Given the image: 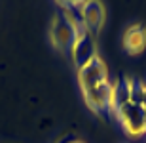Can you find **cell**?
Masks as SVG:
<instances>
[{"label":"cell","instance_id":"obj_1","mask_svg":"<svg viewBox=\"0 0 146 143\" xmlns=\"http://www.w3.org/2000/svg\"><path fill=\"white\" fill-rule=\"evenodd\" d=\"M76 34H78V27L63 11H57L53 15V19H51V27H49L51 44L61 52H68L72 48V44H74Z\"/></svg>","mask_w":146,"mask_h":143},{"label":"cell","instance_id":"obj_2","mask_svg":"<svg viewBox=\"0 0 146 143\" xmlns=\"http://www.w3.org/2000/svg\"><path fill=\"white\" fill-rule=\"evenodd\" d=\"M70 55H72V63L74 67L80 71L84 67L93 61V57H97V46H95V34H91L86 27L78 29L76 40L70 48Z\"/></svg>","mask_w":146,"mask_h":143},{"label":"cell","instance_id":"obj_3","mask_svg":"<svg viewBox=\"0 0 146 143\" xmlns=\"http://www.w3.org/2000/svg\"><path fill=\"white\" fill-rule=\"evenodd\" d=\"M116 116L123 124L129 136H142L146 134V111L137 103H125L116 111Z\"/></svg>","mask_w":146,"mask_h":143},{"label":"cell","instance_id":"obj_4","mask_svg":"<svg viewBox=\"0 0 146 143\" xmlns=\"http://www.w3.org/2000/svg\"><path fill=\"white\" fill-rule=\"evenodd\" d=\"M106 80H108V69L99 55L93 57V61H89L84 69L78 71V82H80L82 92H87V90L95 88Z\"/></svg>","mask_w":146,"mask_h":143},{"label":"cell","instance_id":"obj_5","mask_svg":"<svg viewBox=\"0 0 146 143\" xmlns=\"http://www.w3.org/2000/svg\"><path fill=\"white\" fill-rule=\"evenodd\" d=\"M104 17H106V10H104L103 2L87 0V2L82 4V21H84V27L91 34H97L101 31Z\"/></svg>","mask_w":146,"mask_h":143},{"label":"cell","instance_id":"obj_6","mask_svg":"<svg viewBox=\"0 0 146 143\" xmlns=\"http://www.w3.org/2000/svg\"><path fill=\"white\" fill-rule=\"evenodd\" d=\"M123 48L129 55H139L146 48V29L139 23L129 25L123 33Z\"/></svg>","mask_w":146,"mask_h":143},{"label":"cell","instance_id":"obj_7","mask_svg":"<svg viewBox=\"0 0 146 143\" xmlns=\"http://www.w3.org/2000/svg\"><path fill=\"white\" fill-rule=\"evenodd\" d=\"M129 99H131V78H123V80H118L116 84H112V103H110L112 113H116L121 105L129 103Z\"/></svg>","mask_w":146,"mask_h":143},{"label":"cell","instance_id":"obj_8","mask_svg":"<svg viewBox=\"0 0 146 143\" xmlns=\"http://www.w3.org/2000/svg\"><path fill=\"white\" fill-rule=\"evenodd\" d=\"M57 4L63 8V13L74 23L76 27L78 29L84 27V21H82V4L84 2H57Z\"/></svg>","mask_w":146,"mask_h":143},{"label":"cell","instance_id":"obj_9","mask_svg":"<svg viewBox=\"0 0 146 143\" xmlns=\"http://www.w3.org/2000/svg\"><path fill=\"white\" fill-rule=\"evenodd\" d=\"M131 103L141 105L142 109L146 111V84L141 80H133L131 78Z\"/></svg>","mask_w":146,"mask_h":143},{"label":"cell","instance_id":"obj_10","mask_svg":"<svg viewBox=\"0 0 146 143\" xmlns=\"http://www.w3.org/2000/svg\"><path fill=\"white\" fill-rule=\"evenodd\" d=\"M70 143H82V141H70Z\"/></svg>","mask_w":146,"mask_h":143}]
</instances>
